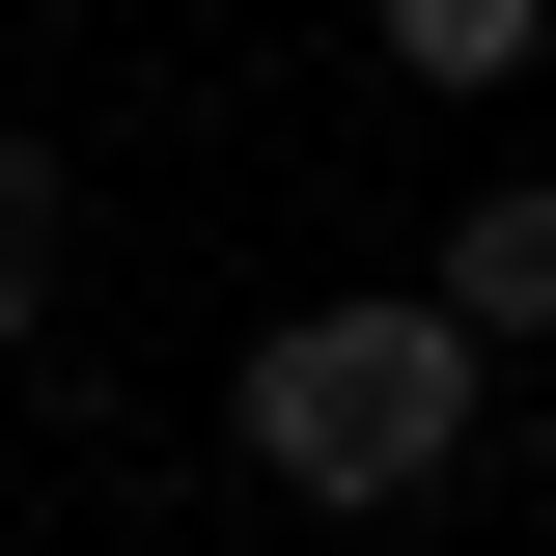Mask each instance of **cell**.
<instances>
[{
	"label": "cell",
	"instance_id": "4",
	"mask_svg": "<svg viewBox=\"0 0 556 556\" xmlns=\"http://www.w3.org/2000/svg\"><path fill=\"white\" fill-rule=\"evenodd\" d=\"M56 334V139H0V362Z\"/></svg>",
	"mask_w": 556,
	"mask_h": 556
},
{
	"label": "cell",
	"instance_id": "2",
	"mask_svg": "<svg viewBox=\"0 0 556 556\" xmlns=\"http://www.w3.org/2000/svg\"><path fill=\"white\" fill-rule=\"evenodd\" d=\"M445 306H473L501 362L556 334V167H473V223H445Z\"/></svg>",
	"mask_w": 556,
	"mask_h": 556
},
{
	"label": "cell",
	"instance_id": "3",
	"mask_svg": "<svg viewBox=\"0 0 556 556\" xmlns=\"http://www.w3.org/2000/svg\"><path fill=\"white\" fill-rule=\"evenodd\" d=\"M362 28H390V84H529L556 56V0H362Z\"/></svg>",
	"mask_w": 556,
	"mask_h": 556
},
{
	"label": "cell",
	"instance_id": "1",
	"mask_svg": "<svg viewBox=\"0 0 556 556\" xmlns=\"http://www.w3.org/2000/svg\"><path fill=\"white\" fill-rule=\"evenodd\" d=\"M473 390L501 334L417 278V306H251V362H223V445H251L278 501H334V529H390V501L473 473Z\"/></svg>",
	"mask_w": 556,
	"mask_h": 556
}]
</instances>
